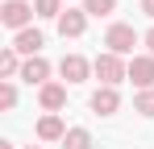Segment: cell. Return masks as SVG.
I'll list each match as a JSON object with an SVG mask.
<instances>
[{
  "label": "cell",
  "instance_id": "7c38bea8",
  "mask_svg": "<svg viewBox=\"0 0 154 149\" xmlns=\"http://www.w3.org/2000/svg\"><path fill=\"white\" fill-rule=\"evenodd\" d=\"M21 66H25V62H21V54H17L13 46L0 54V74H4V79H17V74H21Z\"/></svg>",
  "mask_w": 154,
  "mask_h": 149
},
{
  "label": "cell",
  "instance_id": "44dd1931",
  "mask_svg": "<svg viewBox=\"0 0 154 149\" xmlns=\"http://www.w3.org/2000/svg\"><path fill=\"white\" fill-rule=\"evenodd\" d=\"M25 149H42V145H25Z\"/></svg>",
  "mask_w": 154,
  "mask_h": 149
},
{
  "label": "cell",
  "instance_id": "277c9868",
  "mask_svg": "<svg viewBox=\"0 0 154 149\" xmlns=\"http://www.w3.org/2000/svg\"><path fill=\"white\" fill-rule=\"evenodd\" d=\"M129 79H133V87L150 91L154 87V54H133L129 58Z\"/></svg>",
  "mask_w": 154,
  "mask_h": 149
},
{
  "label": "cell",
  "instance_id": "ba28073f",
  "mask_svg": "<svg viewBox=\"0 0 154 149\" xmlns=\"http://www.w3.org/2000/svg\"><path fill=\"white\" fill-rule=\"evenodd\" d=\"M83 29H88V13L83 8H67L58 17V33L63 37H83Z\"/></svg>",
  "mask_w": 154,
  "mask_h": 149
},
{
  "label": "cell",
  "instance_id": "6da1fadb",
  "mask_svg": "<svg viewBox=\"0 0 154 149\" xmlns=\"http://www.w3.org/2000/svg\"><path fill=\"white\" fill-rule=\"evenodd\" d=\"M92 74L100 79V87H117L121 79H129V62H121L117 54H108V50H104L100 58L92 62Z\"/></svg>",
  "mask_w": 154,
  "mask_h": 149
},
{
  "label": "cell",
  "instance_id": "5bb4252c",
  "mask_svg": "<svg viewBox=\"0 0 154 149\" xmlns=\"http://www.w3.org/2000/svg\"><path fill=\"white\" fill-rule=\"evenodd\" d=\"M83 13L88 17H112L117 13V0H83Z\"/></svg>",
  "mask_w": 154,
  "mask_h": 149
},
{
  "label": "cell",
  "instance_id": "ac0fdd59",
  "mask_svg": "<svg viewBox=\"0 0 154 149\" xmlns=\"http://www.w3.org/2000/svg\"><path fill=\"white\" fill-rule=\"evenodd\" d=\"M142 42H146V54H154V29H146V37H142Z\"/></svg>",
  "mask_w": 154,
  "mask_h": 149
},
{
  "label": "cell",
  "instance_id": "30bf717a",
  "mask_svg": "<svg viewBox=\"0 0 154 149\" xmlns=\"http://www.w3.org/2000/svg\"><path fill=\"white\" fill-rule=\"evenodd\" d=\"M38 104H42L46 112L67 108V87H63V83H46V87H38Z\"/></svg>",
  "mask_w": 154,
  "mask_h": 149
},
{
  "label": "cell",
  "instance_id": "9a60e30c",
  "mask_svg": "<svg viewBox=\"0 0 154 149\" xmlns=\"http://www.w3.org/2000/svg\"><path fill=\"white\" fill-rule=\"evenodd\" d=\"M33 13H38V17H54V21H58V17H63V0H33Z\"/></svg>",
  "mask_w": 154,
  "mask_h": 149
},
{
  "label": "cell",
  "instance_id": "9c48e42d",
  "mask_svg": "<svg viewBox=\"0 0 154 149\" xmlns=\"http://www.w3.org/2000/svg\"><path fill=\"white\" fill-rule=\"evenodd\" d=\"M21 79H25L29 87L38 83V87H46V79H50V62L38 54V58H25V66H21Z\"/></svg>",
  "mask_w": 154,
  "mask_h": 149
},
{
  "label": "cell",
  "instance_id": "7a4b0ae2",
  "mask_svg": "<svg viewBox=\"0 0 154 149\" xmlns=\"http://www.w3.org/2000/svg\"><path fill=\"white\" fill-rule=\"evenodd\" d=\"M142 42V33L133 29V25H125V21H117V25H108V33H104V46H108V54H133V46Z\"/></svg>",
  "mask_w": 154,
  "mask_h": 149
},
{
  "label": "cell",
  "instance_id": "8992f818",
  "mask_svg": "<svg viewBox=\"0 0 154 149\" xmlns=\"http://www.w3.org/2000/svg\"><path fill=\"white\" fill-rule=\"evenodd\" d=\"M88 108H92L96 116H117V108H121L117 87H96V91H92V99H88Z\"/></svg>",
  "mask_w": 154,
  "mask_h": 149
},
{
  "label": "cell",
  "instance_id": "8fae6325",
  "mask_svg": "<svg viewBox=\"0 0 154 149\" xmlns=\"http://www.w3.org/2000/svg\"><path fill=\"white\" fill-rule=\"evenodd\" d=\"M67 137V124L58 120V112H46L38 120V141H63Z\"/></svg>",
  "mask_w": 154,
  "mask_h": 149
},
{
  "label": "cell",
  "instance_id": "d6986e66",
  "mask_svg": "<svg viewBox=\"0 0 154 149\" xmlns=\"http://www.w3.org/2000/svg\"><path fill=\"white\" fill-rule=\"evenodd\" d=\"M142 13H146V17H154V0H142Z\"/></svg>",
  "mask_w": 154,
  "mask_h": 149
},
{
  "label": "cell",
  "instance_id": "52a82bcc",
  "mask_svg": "<svg viewBox=\"0 0 154 149\" xmlns=\"http://www.w3.org/2000/svg\"><path fill=\"white\" fill-rule=\"evenodd\" d=\"M58 74H63L67 83H83V79L92 74V62H88L83 54H63V62H58Z\"/></svg>",
  "mask_w": 154,
  "mask_h": 149
},
{
  "label": "cell",
  "instance_id": "2e32d148",
  "mask_svg": "<svg viewBox=\"0 0 154 149\" xmlns=\"http://www.w3.org/2000/svg\"><path fill=\"white\" fill-rule=\"evenodd\" d=\"M133 112H137V116H154V87H150V91H137Z\"/></svg>",
  "mask_w": 154,
  "mask_h": 149
},
{
  "label": "cell",
  "instance_id": "ffe728a7",
  "mask_svg": "<svg viewBox=\"0 0 154 149\" xmlns=\"http://www.w3.org/2000/svg\"><path fill=\"white\" fill-rule=\"evenodd\" d=\"M0 149H13V141H0Z\"/></svg>",
  "mask_w": 154,
  "mask_h": 149
},
{
  "label": "cell",
  "instance_id": "5b68a950",
  "mask_svg": "<svg viewBox=\"0 0 154 149\" xmlns=\"http://www.w3.org/2000/svg\"><path fill=\"white\" fill-rule=\"evenodd\" d=\"M42 46H46V37H42V29H21V33H13V50L17 54H25V58H38L42 54Z\"/></svg>",
  "mask_w": 154,
  "mask_h": 149
},
{
  "label": "cell",
  "instance_id": "3957f363",
  "mask_svg": "<svg viewBox=\"0 0 154 149\" xmlns=\"http://www.w3.org/2000/svg\"><path fill=\"white\" fill-rule=\"evenodd\" d=\"M38 13H33V0H4V8H0V21L8 25L13 33H21V29H29V21H33Z\"/></svg>",
  "mask_w": 154,
  "mask_h": 149
},
{
  "label": "cell",
  "instance_id": "e0dca14e",
  "mask_svg": "<svg viewBox=\"0 0 154 149\" xmlns=\"http://www.w3.org/2000/svg\"><path fill=\"white\" fill-rule=\"evenodd\" d=\"M0 108H4V112H13V108H17V87H13V79H4V83H0Z\"/></svg>",
  "mask_w": 154,
  "mask_h": 149
},
{
  "label": "cell",
  "instance_id": "4fadbf2b",
  "mask_svg": "<svg viewBox=\"0 0 154 149\" xmlns=\"http://www.w3.org/2000/svg\"><path fill=\"white\" fill-rule=\"evenodd\" d=\"M63 149H92V133H88V128H67Z\"/></svg>",
  "mask_w": 154,
  "mask_h": 149
}]
</instances>
